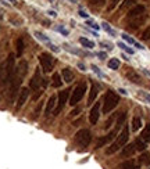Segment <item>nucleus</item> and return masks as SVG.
Returning <instances> with one entry per match:
<instances>
[{
    "label": "nucleus",
    "instance_id": "nucleus-45",
    "mask_svg": "<svg viewBox=\"0 0 150 169\" xmlns=\"http://www.w3.org/2000/svg\"><path fill=\"white\" fill-rule=\"evenodd\" d=\"M49 15H52V17H56L57 14H56V11H49Z\"/></svg>",
    "mask_w": 150,
    "mask_h": 169
},
{
    "label": "nucleus",
    "instance_id": "nucleus-10",
    "mask_svg": "<svg viewBox=\"0 0 150 169\" xmlns=\"http://www.w3.org/2000/svg\"><path fill=\"white\" fill-rule=\"evenodd\" d=\"M117 132H118V129H114L113 132H110L108 135H106V136H103V137H99L97 139V143H96V148H100V147H103V146H106L107 143H110L111 140H113L114 137H115V135H117Z\"/></svg>",
    "mask_w": 150,
    "mask_h": 169
},
{
    "label": "nucleus",
    "instance_id": "nucleus-19",
    "mask_svg": "<svg viewBox=\"0 0 150 169\" xmlns=\"http://www.w3.org/2000/svg\"><path fill=\"white\" fill-rule=\"evenodd\" d=\"M97 86L94 85V83H92V86H90V94H89V99H88V104L90 105L94 101V99H96V96H97Z\"/></svg>",
    "mask_w": 150,
    "mask_h": 169
},
{
    "label": "nucleus",
    "instance_id": "nucleus-29",
    "mask_svg": "<svg viewBox=\"0 0 150 169\" xmlns=\"http://www.w3.org/2000/svg\"><path fill=\"white\" fill-rule=\"evenodd\" d=\"M119 2H121V0H110V3H108V7H107V11H113L114 8L118 6Z\"/></svg>",
    "mask_w": 150,
    "mask_h": 169
},
{
    "label": "nucleus",
    "instance_id": "nucleus-34",
    "mask_svg": "<svg viewBox=\"0 0 150 169\" xmlns=\"http://www.w3.org/2000/svg\"><path fill=\"white\" fill-rule=\"evenodd\" d=\"M102 26L104 28V30H107L108 33H111V35H114V30L111 29L110 26H108V24H107V22H103V24H102Z\"/></svg>",
    "mask_w": 150,
    "mask_h": 169
},
{
    "label": "nucleus",
    "instance_id": "nucleus-8",
    "mask_svg": "<svg viewBox=\"0 0 150 169\" xmlns=\"http://www.w3.org/2000/svg\"><path fill=\"white\" fill-rule=\"evenodd\" d=\"M68 96H69V89H67V90L60 91V93H58L57 105H56V110L53 111V115H58V114L61 112V110L64 108V105H65L67 100H68Z\"/></svg>",
    "mask_w": 150,
    "mask_h": 169
},
{
    "label": "nucleus",
    "instance_id": "nucleus-16",
    "mask_svg": "<svg viewBox=\"0 0 150 169\" xmlns=\"http://www.w3.org/2000/svg\"><path fill=\"white\" fill-rule=\"evenodd\" d=\"M56 105H57V97L56 96H52L49 100H47V105H46V115H50L52 111L56 110Z\"/></svg>",
    "mask_w": 150,
    "mask_h": 169
},
{
    "label": "nucleus",
    "instance_id": "nucleus-17",
    "mask_svg": "<svg viewBox=\"0 0 150 169\" xmlns=\"http://www.w3.org/2000/svg\"><path fill=\"white\" fill-rule=\"evenodd\" d=\"M127 78L131 80L132 83H136V85H139V83H142V79H140V76H139L138 74H136L133 69H128V72H127Z\"/></svg>",
    "mask_w": 150,
    "mask_h": 169
},
{
    "label": "nucleus",
    "instance_id": "nucleus-43",
    "mask_svg": "<svg viewBox=\"0 0 150 169\" xmlns=\"http://www.w3.org/2000/svg\"><path fill=\"white\" fill-rule=\"evenodd\" d=\"M99 57H100V60H103V58H106V53H99Z\"/></svg>",
    "mask_w": 150,
    "mask_h": 169
},
{
    "label": "nucleus",
    "instance_id": "nucleus-39",
    "mask_svg": "<svg viewBox=\"0 0 150 169\" xmlns=\"http://www.w3.org/2000/svg\"><path fill=\"white\" fill-rule=\"evenodd\" d=\"M88 24H89V25H90V26H92V28H93V29H99V25L93 24V22H90V21H89V22H88Z\"/></svg>",
    "mask_w": 150,
    "mask_h": 169
},
{
    "label": "nucleus",
    "instance_id": "nucleus-25",
    "mask_svg": "<svg viewBox=\"0 0 150 169\" xmlns=\"http://www.w3.org/2000/svg\"><path fill=\"white\" fill-rule=\"evenodd\" d=\"M133 143H135L136 150H139V151H144V148H146V143H144L142 139H136Z\"/></svg>",
    "mask_w": 150,
    "mask_h": 169
},
{
    "label": "nucleus",
    "instance_id": "nucleus-11",
    "mask_svg": "<svg viewBox=\"0 0 150 169\" xmlns=\"http://www.w3.org/2000/svg\"><path fill=\"white\" fill-rule=\"evenodd\" d=\"M28 96H29V89H28V87H22L21 90H19V93H18V99H17L15 111H18L19 108H21L22 105L25 104V101H27Z\"/></svg>",
    "mask_w": 150,
    "mask_h": 169
},
{
    "label": "nucleus",
    "instance_id": "nucleus-46",
    "mask_svg": "<svg viewBox=\"0 0 150 169\" xmlns=\"http://www.w3.org/2000/svg\"><path fill=\"white\" fill-rule=\"evenodd\" d=\"M71 2H75V0H71Z\"/></svg>",
    "mask_w": 150,
    "mask_h": 169
},
{
    "label": "nucleus",
    "instance_id": "nucleus-44",
    "mask_svg": "<svg viewBox=\"0 0 150 169\" xmlns=\"http://www.w3.org/2000/svg\"><path fill=\"white\" fill-rule=\"evenodd\" d=\"M119 93H121V94H124V96H127V90H125V89H119Z\"/></svg>",
    "mask_w": 150,
    "mask_h": 169
},
{
    "label": "nucleus",
    "instance_id": "nucleus-42",
    "mask_svg": "<svg viewBox=\"0 0 150 169\" xmlns=\"http://www.w3.org/2000/svg\"><path fill=\"white\" fill-rule=\"evenodd\" d=\"M50 49H52V50H53V51H56V53H57V51H58V49H57V47H56V46H54V44H50Z\"/></svg>",
    "mask_w": 150,
    "mask_h": 169
},
{
    "label": "nucleus",
    "instance_id": "nucleus-1",
    "mask_svg": "<svg viewBox=\"0 0 150 169\" xmlns=\"http://www.w3.org/2000/svg\"><path fill=\"white\" fill-rule=\"evenodd\" d=\"M27 72H28L27 61H21V62L18 64V66L15 68V71H14L13 78H11V82H10V90H8L10 91V103H13L14 99H15L17 93H18V90H19V86H21Z\"/></svg>",
    "mask_w": 150,
    "mask_h": 169
},
{
    "label": "nucleus",
    "instance_id": "nucleus-38",
    "mask_svg": "<svg viewBox=\"0 0 150 169\" xmlns=\"http://www.w3.org/2000/svg\"><path fill=\"white\" fill-rule=\"evenodd\" d=\"M92 69H93V71H94V72H96V74L102 75V72H100V71H99V68H97V66H96V65H92Z\"/></svg>",
    "mask_w": 150,
    "mask_h": 169
},
{
    "label": "nucleus",
    "instance_id": "nucleus-12",
    "mask_svg": "<svg viewBox=\"0 0 150 169\" xmlns=\"http://www.w3.org/2000/svg\"><path fill=\"white\" fill-rule=\"evenodd\" d=\"M100 116V103H96V104L92 107L90 114H89V121H90L92 125H96L97 121H99Z\"/></svg>",
    "mask_w": 150,
    "mask_h": 169
},
{
    "label": "nucleus",
    "instance_id": "nucleus-24",
    "mask_svg": "<svg viewBox=\"0 0 150 169\" xmlns=\"http://www.w3.org/2000/svg\"><path fill=\"white\" fill-rule=\"evenodd\" d=\"M22 53H24V40H22L21 38L17 39V55H22Z\"/></svg>",
    "mask_w": 150,
    "mask_h": 169
},
{
    "label": "nucleus",
    "instance_id": "nucleus-9",
    "mask_svg": "<svg viewBox=\"0 0 150 169\" xmlns=\"http://www.w3.org/2000/svg\"><path fill=\"white\" fill-rule=\"evenodd\" d=\"M146 18H147L146 14H142V15L136 17V18L128 19V28H129V29H132V30L138 29V28L140 26V25H143V22L146 21Z\"/></svg>",
    "mask_w": 150,
    "mask_h": 169
},
{
    "label": "nucleus",
    "instance_id": "nucleus-40",
    "mask_svg": "<svg viewBox=\"0 0 150 169\" xmlns=\"http://www.w3.org/2000/svg\"><path fill=\"white\" fill-rule=\"evenodd\" d=\"M79 111H81V108H75V110L74 111H72V112H71V115H78V112H79Z\"/></svg>",
    "mask_w": 150,
    "mask_h": 169
},
{
    "label": "nucleus",
    "instance_id": "nucleus-41",
    "mask_svg": "<svg viewBox=\"0 0 150 169\" xmlns=\"http://www.w3.org/2000/svg\"><path fill=\"white\" fill-rule=\"evenodd\" d=\"M79 15L83 17V18H88V14H86L85 11H79Z\"/></svg>",
    "mask_w": 150,
    "mask_h": 169
},
{
    "label": "nucleus",
    "instance_id": "nucleus-36",
    "mask_svg": "<svg viewBox=\"0 0 150 169\" xmlns=\"http://www.w3.org/2000/svg\"><path fill=\"white\" fill-rule=\"evenodd\" d=\"M58 30H60L63 35H68V30L67 29H64V28H61V26H58Z\"/></svg>",
    "mask_w": 150,
    "mask_h": 169
},
{
    "label": "nucleus",
    "instance_id": "nucleus-13",
    "mask_svg": "<svg viewBox=\"0 0 150 169\" xmlns=\"http://www.w3.org/2000/svg\"><path fill=\"white\" fill-rule=\"evenodd\" d=\"M142 14H144V6L143 4H138V6H135L133 8H131L129 10V13H128V19L136 18V17L142 15Z\"/></svg>",
    "mask_w": 150,
    "mask_h": 169
},
{
    "label": "nucleus",
    "instance_id": "nucleus-6",
    "mask_svg": "<svg viewBox=\"0 0 150 169\" xmlns=\"http://www.w3.org/2000/svg\"><path fill=\"white\" fill-rule=\"evenodd\" d=\"M85 91H86V83H79V85L75 87V90L72 91V96H71V100H69V104H71V105H77L78 103L83 99V96H85Z\"/></svg>",
    "mask_w": 150,
    "mask_h": 169
},
{
    "label": "nucleus",
    "instance_id": "nucleus-31",
    "mask_svg": "<svg viewBox=\"0 0 150 169\" xmlns=\"http://www.w3.org/2000/svg\"><path fill=\"white\" fill-rule=\"evenodd\" d=\"M143 40H149L150 39V26H147L146 29L143 30V33H142V36H140Z\"/></svg>",
    "mask_w": 150,
    "mask_h": 169
},
{
    "label": "nucleus",
    "instance_id": "nucleus-21",
    "mask_svg": "<svg viewBox=\"0 0 150 169\" xmlns=\"http://www.w3.org/2000/svg\"><path fill=\"white\" fill-rule=\"evenodd\" d=\"M139 163L140 165H150V152H142L139 157Z\"/></svg>",
    "mask_w": 150,
    "mask_h": 169
},
{
    "label": "nucleus",
    "instance_id": "nucleus-37",
    "mask_svg": "<svg viewBox=\"0 0 150 169\" xmlns=\"http://www.w3.org/2000/svg\"><path fill=\"white\" fill-rule=\"evenodd\" d=\"M142 96H143V99H144V100H147V101L150 103V94H147V93H142Z\"/></svg>",
    "mask_w": 150,
    "mask_h": 169
},
{
    "label": "nucleus",
    "instance_id": "nucleus-3",
    "mask_svg": "<svg viewBox=\"0 0 150 169\" xmlns=\"http://www.w3.org/2000/svg\"><path fill=\"white\" fill-rule=\"evenodd\" d=\"M118 103H119L118 94L114 93L113 90H108L104 96V100H103V114H108L110 111H113L118 105Z\"/></svg>",
    "mask_w": 150,
    "mask_h": 169
},
{
    "label": "nucleus",
    "instance_id": "nucleus-23",
    "mask_svg": "<svg viewBox=\"0 0 150 169\" xmlns=\"http://www.w3.org/2000/svg\"><path fill=\"white\" fill-rule=\"evenodd\" d=\"M142 127V119L139 118V116H133L132 119V130L133 132H136V130H139Z\"/></svg>",
    "mask_w": 150,
    "mask_h": 169
},
{
    "label": "nucleus",
    "instance_id": "nucleus-18",
    "mask_svg": "<svg viewBox=\"0 0 150 169\" xmlns=\"http://www.w3.org/2000/svg\"><path fill=\"white\" fill-rule=\"evenodd\" d=\"M61 76H63L64 82H67V83H71L74 80V74H72V71L69 68H64L61 71Z\"/></svg>",
    "mask_w": 150,
    "mask_h": 169
},
{
    "label": "nucleus",
    "instance_id": "nucleus-20",
    "mask_svg": "<svg viewBox=\"0 0 150 169\" xmlns=\"http://www.w3.org/2000/svg\"><path fill=\"white\" fill-rule=\"evenodd\" d=\"M52 85H53V87H61V85H63V79H61L60 74H57V72H54V74H53Z\"/></svg>",
    "mask_w": 150,
    "mask_h": 169
},
{
    "label": "nucleus",
    "instance_id": "nucleus-15",
    "mask_svg": "<svg viewBox=\"0 0 150 169\" xmlns=\"http://www.w3.org/2000/svg\"><path fill=\"white\" fill-rule=\"evenodd\" d=\"M118 169H140V163L135 162L133 159H128V161H124L122 163H119Z\"/></svg>",
    "mask_w": 150,
    "mask_h": 169
},
{
    "label": "nucleus",
    "instance_id": "nucleus-27",
    "mask_svg": "<svg viewBox=\"0 0 150 169\" xmlns=\"http://www.w3.org/2000/svg\"><path fill=\"white\" fill-rule=\"evenodd\" d=\"M108 68L110 69H118L119 68V60L118 58H111L108 61Z\"/></svg>",
    "mask_w": 150,
    "mask_h": 169
},
{
    "label": "nucleus",
    "instance_id": "nucleus-33",
    "mask_svg": "<svg viewBox=\"0 0 150 169\" xmlns=\"http://www.w3.org/2000/svg\"><path fill=\"white\" fill-rule=\"evenodd\" d=\"M35 35H36V38H38L39 40H43V42H46V43L49 42V39H47L46 36L43 35V33H40V32H35Z\"/></svg>",
    "mask_w": 150,
    "mask_h": 169
},
{
    "label": "nucleus",
    "instance_id": "nucleus-30",
    "mask_svg": "<svg viewBox=\"0 0 150 169\" xmlns=\"http://www.w3.org/2000/svg\"><path fill=\"white\" fill-rule=\"evenodd\" d=\"M89 3H90V6H93V7H102L106 3V0H89Z\"/></svg>",
    "mask_w": 150,
    "mask_h": 169
},
{
    "label": "nucleus",
    "instance_id": "nucleus-28",
    "mask_svg": "<svg viewBox=\"0 0 150 169\" xmlns=\"http://www.w3.org/2000/svg\"><path fill=\"white\" fill-rule=\"evenodd\" d=\"M135 3H136V0H124V3H122L121 7H119V10H122V11L127 10L128 7H131V6L135 4Z\"/></svg>",
    "mask_w": 150,
    "mask_h": 169
},
{
    "label": "nucleus",
    "instance_id": "nucleus-4",
    "mask_svg": "<svg viewBox=\"0 0 150 169\" xmlns=\"http://www.w3.org/2000/svg\"><path fill=\"white\" fill-rule=\"evenodd\" d=\"M92 141V133L88 129H81L75 135V143L81 147V148H86Z\"/></svg>",
    "mask_w": 150,
    "mask_h": 169
},
{
    "label": "nucleus",
    "instance_id": "nucleus-5",
    "mask_svg": "<svg viewBox=\"0 0 150 169\" xmlns=\"http://www.w3.org/2000/svg\"><path fill=\"white\" fill-rule=\"evenodd\" d=\"M40 85H42L40 72H39V69H36V71H35V75H33V78L29 80V89H31L32 91H38V93L33 96V100H38V97L42 94V91L39 90V89H40Z\"/></svg>",
    "mask_w": 150,
    "mask_h": 169
},
{
    "label": "nucleus",
    "instance_id": "nucleus-32",
    "mask_svg": "<svg viewBox=\"0 0 150 169\" xmlns=\"http://www.w3.org/2000/svg\"><path fill=\"white\" fill-rule=\"evenodd\" d=\"M118 47H121L122 50H125V51H127V53H129V54H133V50L131 49V47H128L127 44L121 43V42H118Z\"/></svg>",
    "mask_w": 150,
    "mask_h": 169
},
{
    "label": "nucleus",
    "instance_id": "nucleus-14",
    "mask_svg": "<svg viewBox=\"0 0 150 169\" xmlns=\"http://www.w3.org/2000/svg\"><path fill=\"white\" fill-rule=\"evenodd\" d=\"M136 151V147H135V143H131V144H125L122 147V151H121V155L124 158H128V157H132Z\"/></svg>",
    "mask_w": 150,
    "mask_h": 169
},
{
    "label": "nucleus",
    "instance_id": "nucleus-7",
    "mask_svg": "<svg viewBox=\"0 0 150 169\" xmlns=\"http://www.w3.org/2000/svg\"><path fill=\"white\" fill-rule=\"evenodd\" d=\"M39 62L42 65V69L44 72H52L53 69V57L49 53H42L39 54Z\"/></svg>",
    "mask_w": 150,
    "mask_h": 169
},
{
    "label": "nucleus",
    "instance_id": "nucleus-22",
    "mask_svg": "<svg viewBox=\"0 0 150 169\" xmlns=\"http://www.w3.org/2000/svg\"><path fill=\"white\" fill-rule=\"evenodd\" d=\"M140 139L144 141V143H147V141L150 140V125H146V127H144V129L142 130Z\"/></svg>",
    "mask_w": 150,
    "mask_h": 169
},
{
    "label": "nucleus",
    "instance_id": "nucleus-2",
    "mask_svg": "<svg viewBox=\"0 0 150 169\" xmlns=\"http://www.w3.org/2000/svg\"><path fill=\"white\" fill-rule=\"evenodd\" d=\"M128 139H129V129H128L127 125H124V129L121 130L119 136H117L115 141H114V143H111L110 146H108V148L106 150V154L111 155V154H114V152H117L119 148H122V147L127 144Z\"/></svg>",
    "mask_w": 150,
    "mask_h": 169
},
{
    "label": "nucleus",
    "instance_id": "nucleus-26",
    "mask_svg": "<svg viewBox=\"0 0 150 169\" xmlns=\"http://www.w3.org/2000/svg\"><path fill=\"white\" fill-rule=\"evenodd\" d=\"M79 43L82 44L83 47H88V49H92V47H94V43L92 40H89V39L86 38H81L79 39Z\"/></svg>",
    "mask_w": 150,
    "mask_h": 169
},
{
    "label": "nucleus",
    "instance_id": "nucleus-35",
    "mask_svg": "<svg viewBox=\"0 0 150 169\" xmlns=\"http://www.w3.org/2000/svg\"><path fill=\"white\" fill-rule=\"evenodd\" d=\"M122 39H124V40H127L128 43H131V44H135V43H136V42L133 40L132 38H129V36H128V35H125V33H124V35H122Z\"/></svg>",
    "mask_w": 150,
    "mask_h": 169
}]
</instances>
